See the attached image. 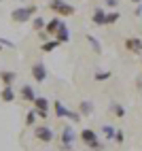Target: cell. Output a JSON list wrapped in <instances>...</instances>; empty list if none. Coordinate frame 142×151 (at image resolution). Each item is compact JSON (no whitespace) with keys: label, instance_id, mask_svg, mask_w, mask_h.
I'll list each match as a JSON object with an SVG mask.
<instances>
[{"label":"cell","instance_id":"9","mask_svg":"<svg viewBox=\"0 0 142 151\" xmlns=\"http://www.w3.org/2000/svg\"><path fill=\"white\" fill-rule=\"evenodd\" d=\"M53 38H55V41L59 43V45H62V43H68L70 41V30H68V26L62 22V24H59V28H57V32L53 34Z\"/></svg>","mask_w":142,"mask_h":151},{"label":"cell","instance_id":"30","mask_svg":"<svg viewBox=\"0 0 142 151\" xmlns=\"http://www.w3.org/2000/svg\"><path fill=\"white\" fill-rule=\"evenodd\" d=\"M0 45H4V47H13L11 41H6V38H0Z\"/></svg>","mask_w":142,"mask_h":151},{"label":"cell","instance_id":"25","mask_svg":"<svg viewBox=\"0 0 142 151\" xmlns=\"http://www.w3.org/2000/svg\"><path fill=\"white\" fill-rule=\"evenodd\" d=\"M115 143L117 145H121V143H123V140H125V132H123V130H117V132H115Z\"/></svg>","mask_w":142,"mask_h":151},{"label":"cell","instance_id":"11","mask_svg":"<svg viewBox=\"0 0 142 151\" xmlns=\"http://www.w3.org/2000/svg\"><path fill=\"white\" fill-rule=\"evenodd\" d=\"M19 94H21V100H26V102H30V104H32L34 98H36V92H34V87L30 85V83H26V85L21 87V92H19Z\"/></svg>","mask_w":142,"mask_h":151},{"label":"cell","instance_id":"22","mask_svg":"<svg viewBox=\"0 0 142 151\" xmlns=\"http://www.w3.org/2000/svg\"><path fill=\"white\" fill-rule=\"evenodd\" d=\"M100 132H102L106 138H115V132H117V130L113 128V126H108V124H104L102 128H100Z\"/></svg>","mask_w":142,"mask_h":151},{"label":"cell","instance_id":"31","mask_svg":"<svg viewBox=\"0 0 142 151\" xmlns=\"http://www.w3.org/2000/svg\"><path fill=\"white\" fill-rule=\"evenodd\" d=\"M131 2H136V4H140V0H131Z\"/></svg>","mask_w":142,"mask_h":151},{"label":"cell","instance_id":"16","mask_svg":"<svg viewBox=\"0 0 142 151\" xmlns=\"http://www.w3.org/2000/svg\"><path fill=\"white\" fill-rule=\"evenodd\" d=\"M78 111H81V117H89L91 113H93V102H89V100H81Z\"/></svg>","mask_w":142,"mask_h":151},{"label":"cell","instance_id":"6","mask_svg":"<svg viewBox=\"0 0 142 151\" xmlns=\"http://www.w3.org/2000/svg\"><path fill=\"white\" fill-rule=\"evenodd\" d=\"M59 140H62V145H64L66 149H72V143L76 140V134H74L72 126H64L62 134H59Z\"/></svg>","mask_w":142,"mask_h":151},{"label":"cell","instance_id":"2","mask_svg":"<svg viewBox=\"0 0 142 151\" xmlns=\"http://www.w3.org/2000/svg\"><path fill=\"white\" fill-rule=\"evenodd\" d=\"M53 111H55V117L57 119H70L72 124H76V122H81V113H76V111H70L68 106H64V102L62 100H53Z\"/></svg>","mask_w":142,"mask_h":151},{"label":"cell","instance_id":"20","mask_svg":"<svg viewBox=\"0 0 142 151\" xmlns=\"http://www.w3.org/2000/svg\"><path fill=\"white\" fill-rule=\"evenodd\" d=\"M119 11L115 9V11H110V13H106V26H113V24H117L119 22Z\"/></svg>","mask_w":142,"mask_h":151},{"label":"cell","instance_id":"26","mask_svg":"<svg viewBox=\"0 0 142 151\" xmlns=\"http://www.w3.org/2000/svg\"><path fill=\"white\" fill-rule=\"evenodd\" d=\"M106 6H110V9L115 11V9L119 6V0H106Z\"/></svg>","mask_w":142,"mask_h":151},{"label":"cell","instance_id":"19","mask_svg":"<svg viewBox=\"0 0 142 151\" xmlns=\"http://www.w3.org/2000/svg\"><path fill=\"white\" fill-rule=\"evenodd\" d=\"M45 26H47V22H45L43 17H32V28L36 30V32H43Z\"/></svg>","mask_w":142,"mask_h":151},{"label":"cell","instance_id":"1","mask_svg":"<svg viewBox=\"0 0 142 151\" xmlns=\"http://www.w3.org/2000/svg\"><path fill=\"white\" fill-rule=\"evenodd\" d=\"M36 4H26V6H19V9H13L11 11V19L15 24H26V22H30L34 15H36Z\"/></svg>","mask_w":142,"mask_h":151},{"label":"cell","instance_id":"7","mask_svg":"<svg viewBox=\"0 0 142 151\" xmlns=\"http://www.w3.org/2000/svg\"><path fill=\"white\" fill-rule=\"evenodd\" d=\"M125 49L129 53H134V55H140L142 53V38L138 36H127L125 38Z\"/></svg>","mask_w":142,"mask_h":151},{"label":"cell","instance_id":"27","mask_svg":"<svg viewBox=\"0 0 142 151\" xmlns=\"http://www.w3.org/2000/svg\"><path fill=\"white\" fill-rule=\"evenodd\" d=\"M102 147H104V145H102V143H100V140H96V143H93V145H89V149H93V151H98V149H100V151H102Z\"/></svg>","mask_w":142,"mask_h":151},{"label":"cell","instance_id":"14","mask_svg":"<svg viewBox=\"0 0 142 151\" xmlns=\"http://www.w3.org/2000/svg\"><path fill=\"white\" fill-rule=\"evenodd\" d=\"M32 109H34V111H49V98L36 96L34 102H32Z\"/></svg>","mask_w":142,"mask_h":151},{"label":"cell","instance_id":"3","mask_svg":"<svg viewBox=\"0 0 142 151\" xmlns=\"http://www.w3.org/2000/svg\"><path fill=\"white\" fill-rule=\"evenodd\" d=\"M49 9H51L55 15H66V17L74 15V11H76V9L72 4H68L66 0H49Z\"/></svg>","mask_w":142,"mask_h":151},{"label":"cell","instance_id":"4","mask_svg":"<svg viewBox=\"0 0 142 151\" xmlns=\"http://www.w3.org/2000/svg\"><path fill=\"white\" fill-rule=\"evenodd\" d=\"M32 79L36 83H45L47 81V77H49V70H47V66L43 64V62H36V64H32Z\"/></svg>","mask_w":142,"mask_h":151},{"label":"cell","instance_id":"12","mask_svg":"<svg viewBox=\"0 0 142 151\" xmlns=\"http://www.w3.org/2000/svg\"><path fill=\"white\" fill-rule=\"evenodd\" d=\"M91 22H93L96 26H106V11L98 6L93 11V15H91Z\"/></svg>","mask_w":142,"mask_h":151},{"label":"cell","instance_id":"21","mask_svg":"<svg viewBox=\"0 0 142 151\" xmlns=\"http://www.w3.org/2000/svg\"><path fill=\"white\" fill-rule=\"evenodd\" d=\"M110 77H113V73H110V70H98V73L93 75L96 81H108Z\"/></svg>","mask_w":142,"mask_h":151},{"label":"cell","instance_id":"5","mask_svg":"<svg viewBox=\"0 0 142 151\" xmlns=\"http://www.w3.org/2000/svg\"><path fill=\"white\" fill-rule=\"evenodd\" d=\"M34 136L40 140V143H51V140L55 138L53 130L49 128V126H38V128H34Z\"/></svg>","mask_w":142,"mask_h":151},{"label":"cell","instance_id":"29","mask_svg":"<svg viewBox=\"0 0 142 151\" xmlns=\"http://www.w3.org/2000/svg\"><path fill=\"white\" fill-rule=\"evenodd\" d=\"M38 36H40V41H43V43H45V41H49V38H51V36H49V34L45 32V30H43V32H38Z\"/></svg>","mask_w":142,"mask_h":151},{"label":"cell","instance_id":"24","mask_svg":"<svg viewBox=\"0 0 142 151\" xmlns=\"http://www.w3.org/2000/svg\"><path fill=\"white\" fill-rule=\"evenodd\" d=\"M113 113H115L117 117H125V109H123V104L115 102V104H113Z\"/></svg>","mask_w":142,"mask_h":151},{"label":"cell","instance_id":"10","mask_svg":"<svg viewBox=\"0 0 142 151\" xmlns=\"http://www.w3.org/2000/svg\"><path fill=\"white\" fill-rule=\"evenodd\" d=\"M15 79H17L15 70H0V83H2L4 87H13Z\"/></svg>","mask_w":142,"mask_h":151},{"label":"cell","instance_id":"23","mask_svg":"<svg viewBox=\"0 0 142 151\" xmlns=\"http://www.w3.org/2000/svg\"><path fill=\"white\" fill-rule=\"evenodd\" d=\"M36 119H38V117H36V111H34V109H30L28 113H26V126H34V124H36Z\"/></svg>","mask_w":142,"mask_h":151},{"label":"cell","instance_id":"32","mask_svg":"<svg viewBox=\"0 0 142 151\" xmlns=\"http://www.w3.org/2000/svg\"><path fill=\"white\" fill-rule=\"evenodd\" d=\"M0 51H2V45H0Z\"/></svg>","mask_w":142,"mask_h":151},{"label":"cell","instance_id":"28","mask_svg":"<svg viewBox=\"0 0 142 151\" xmlns=\"http://www.w3.org/2000/svg\"><path fill=\"white\" fill-rule=\"evenodd\" d=\"M36 117H40V119H47V117H49V111H36Z\"/></svg>","mask_w":142,"mask_h":151},{"label":"cell","instance_id":"15","mask_svg":"<svg viewBox=\"0 0 142 151\" xmlns=\"http://www.w3.org/2000/svg\"><path fill=\"white\" fill-rule=\"evenodd\" d=\"M0 100L2 102H15V89L13 87H2L0 89Z\"/></svg>","mask_w":142,"mask_h":151},{"label":"cell","instance_id":"18","mask_svg":"<svg viewBox=\"0 0 142 151\" xmlns=\"http://www.w3.org/2000/svg\"><path fill=\"white\" fill-rule=\"evenodd\" d=\"M87 43L91 45V49H93V53H102V43L98 41V38L93 34H87Z\"/></svg>","mask_w":142,"mask_h":151},{"label":"cell","instance_id":"17","mask_svg":"<svg viewBox=\"0 0 142 151\" xmlns=\"http://www.w3.org/2000/svg\"><path fill=\"white\" fill-rule=\"evenodd\" d=\"M57 47H59V43L55 41V38H49V41H45L43 45H40V51H43V53H51L53 49H57Z\"/></svg>","mask_w":142,"mask_h":151},{"label":"cell","instance_id":"13","mask_svg":"<svg viewBox=\"0 0 142 151\" xmlns=\"http://www.w3.org/2000/svg\"><path fill=\"white\" fill-rule=\"evenodd\" d=\"M59 24H62V19H59V17H51V19L47 22V26H45V32H47L49 36H53V34L57 32Z\"/></svg>","mask_w":142,"mask_h":151},{"label":"cell","instance_id":"8","mask_svg":"<svg viewBox=\"0 0 142 151\" xmlns=\"http://www.w3.org/2000/svg\"><path fill=\"white\" fill-rule=\"evenodd\" d=\"M78 138L83 140V145H93L96 140H98V134H96V130H91V128H83L81 130V134H78Z\"/></svg>","mask_w":142,"mask_h":151}]
</instances>
